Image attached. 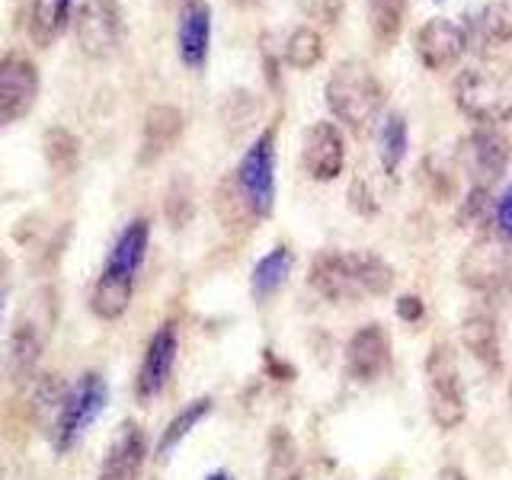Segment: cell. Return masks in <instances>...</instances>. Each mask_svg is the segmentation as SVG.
<instances>
[{
  "mask_svg": "<svg viewBox=\"0 0 512 480\" xmlns=\"http://www.w3.org/2000/svg\"><path fill=\"white\" fill-rule=\"evenodd\" d=\"M308 282H311V288H314L317 295H324L333 304L362 298L356 279H352L346 253H340V250H320L314 256V263H311Z\"/></svg>",
  "mask_w": 512,
  "mask_h": 480,
  "instance_id": "14",
  "label": "cell"
},
{
  "mask_svg": "<svg viewBox=\"0 0 512 480\" xmlns=\"http://www.w3.org/2000/svg\"><path fill=\"white\" fill-rule=\"evenodd\" d=\"M324 96H327V109L333 112V119H340L352 132H365L384 109L381 80L359 58H346L336 64L327 77Z\"/></svg>",
  "mask_w": 512,
  "mask_h": 480,
  "instance_id": "1",
  "label": "cell"
},
{
  "mask_svg": "<svg viewBox=\"0 0 512 480\" xmlns=\"http://www.w3.org/2000/svg\"><path fill=\"white\" fill-rule=\"evenodd\" d=\"M167 218L173 228H183V224L192 218V196L186 183H173L170 196H167Z\"/></svg>",
  "mask_w": 512,
  "mask_h": 480,
  "instance_id": "34",
  "label": "cell"
},
{
  "mask_svg": "<svg viewBox=\"0 0 512 480\" xmlns=\"http://www.w3.org/2000/svg\"><path fill=\"white\" fill-rule=\"evenodd\" d=\"M301 164L308 170L311 180H320V183L336 180L346 164V144H343L340 128L333 122H314L308 132H304Z\"/></svg>",
  "mask_w": 512,
  "mask_h": 480,
  "instance_id": "10",
  "label": "cell"
},
{
  "mask_svg": "<svg viewBox=\"0 0 512 480\" xmlns=\"http://www.w3.org/2000/svg\"><path fill=\"white\" fill-rule=\"evenodd\" d=\"M144 455H148V445H144L141 426L122 423L103 458L100 480H138L144 468Z\"/></svg>",
  "mask_w": 512,
  "mask_h": 480,
  "instance_id": "15",
  "label": "cell"
},
{
  "mask_svg": "<svg viewBox=\"0 0 512 480\" xmlns=\"http://www.w3.org/2000/svg\"><path fill=\"white\" fill-rule=\"evenodd\" d=\"M132 292H135V282L125 279V276H116V272L103 269L100 279L93 285V298H90V308L96 317L103 320H116L128 311V304H132Z\"/></svg>",
  "mask_w": 512,
  "mask_h": 480,
  "instance_id": "22",
  "label": "cell"
},
{
  "mask_svg": "<svg viewBox=\"0 0 512 480\" xmlns=\"http://www.w3.org/2000/svg\"><path fill=\"white\" fill-rule=\"evenodd\" d=\"M461 343L471 356L490 368V372H500L503 365V352H500V330H496V320L484 311H471L461 320Z\"/></svg>",
  "mask_w": 512,
  "mask_h": 480,
  "instance_id": "18",
  "label": "cell"
},
{
  "mask_svg": "<svg viewBox=\"0 0 512 480\" xmlns=\"http://www.w3.org/2000/svg\"><path fill=\"white\" fill-rule=\"evenodd\" d=\"M468 32V45L477 48H500L512 42V0H496L480 10L471 26H464Z\"/></svg>",
  "mask_w": 512,
  "mask_h": 480,
  "instance_id": "19",
  "label": "cell"
},
{
  "mask_svg": "<svg viewBox=\"0 0 512 480\" xmlns=\"http://www.w3.org/2000/svg\"><path fill=\"white\" fill-rule=\"evenodd\" d=\"M410 148V132H407V119L391 112L388 119L381 122L378 128V157H381V167L384 173H397L400 164H404Z\"/></svg>",
  "mask_w": 512,
  "mask_h": 480,
  "instance_id": "28",
  "label": "cell"
},
{
  "mask_svg": "<svg viewBox=\"0 0 512 480\" xmlns=\"http://www.w3.org/2000/svg\"><path fill=\"white\" fill-rule=\"evenodd\" d=\"M461 167L471 176V186L490 189L496 180H503L512 160L509 138L493 125H480L461 141Z\"/></svg>",
  "mask_w": 512,
  "mask_h": 480,
  "instance_id": "5",
  "label": "cell"
},
{
  "mask_svg": "<svg viewBox=\"0 0 512 480\" xmlns=\"http://www.w3.org/2000/svg\"><path fill=\"white\" fill-rule=\"evenodd\" d=\"M263 359H266L269 375L276 378V381H292V378H295V368L288 365V362H279V359H276V352H272V349L263 352Z\"/></svg>",
  "mask_w": 512,
  "mask_h": 480,
  "instance_id": "39",
  "label": "cell"
},
{
  "mask_svg": "<svg viewBox=\"0 0 512 480\" xmlns=\"http://www.w3.org/2000/svg\"><path fill=\"white\" fill-rule=\"evenodd\" d=\"M394 308H397V317L404 320V324H420L423 314H426V304L420 295H400Z\"/></svg>",
  "mask_w": 512,
  "mask_h": 480,
  "instance_id": "38",
  "label": "cell"
},
{
  "mask_svg": "<svg viewBox=\"0 0 512 480\" xmlns=\"http://www.w3.org/2000/svg\"><path fill=\"white\" fill-rule=\"evenodd\" d=\"M426 400L429 416L439 429H458L468 416V397L458 375V365L452 349L436 343L426 356Z\"/></svg>",
  "mask_w": 512,
  "mask_h": 480,
  "instance_id": "3",
  "label": "cell"
},
{
  "mask_svg": "<svg viewBox=\"0 0 512 480\" xmlns=\"http://www.w3.org/2000/svg\"><path fill=\"white\" fill-rule=\"evenodd\" d=\"M455 106L480 125L512 119V64L487 58L455 80Z\"/></svg>",
  "mask_w": 512,
  "mask_h": 480,
  "instance_id": "2",
  "label": "cell"
},
{
  "mask_svg": "<svg viewBox=\"0 0 512 480\" xmlns=\"http://www.w3.org/2000/svg\"><path fill=\"white\" fill-rule=\"evenodd\" d=\"M42 356V340L36 327L29 324H16L13 330V340H10V375L16 381H26L32 372H36V362Z\"/></svg>",
  "mask_w": 512,
  "mask_h": 480,
  "instance_id": "30",
  "label": "cell"
},
{
  "mask_svg": "<svg viewBox=\"0 0 512 480\" xmlns=\"http://www.w3.org/2000/svg\"><path fill=\"white\" fill-rule=\"evenodd\" d=\"M490 208V189H480V186H474L471 189V196L464 199V205H461V212H458V221L461 224H474L480 215H484Z\"/></svg>",
  "mask_w": 512,
  "mask_h": 480,
  "instance_id": "37",
  "label": "cell"
},
{
  "mask_svg": "<svg viewBox=\"0 0 512 480\" xmlns=\"http://www.w3.org/2000/svg\"><path fill=\"white\" fill-rule=\"evenodd\" d=\"M352 279H356L362 295H388L394 285V269L372 250H349L346 253Z\"/></svg>",
  "mask_w": 512,
  "mask_h": 480,
  "instance_id": "23",
  "label": "cell"
},
{
  "mask_svg": "<svg viewBox=\"0 0 512 480\" xmlns=\"http://www.w3.org/2000/svg\"><path fill=\"white\" fill-rule=\"evenodd\" d=\"M106 400H109V384L103 375L90 372L77 381V388L68 394V404H64V413L52 436L58 452H68V448L84 436V429L106 410Z\"/></svg>",
  "mask_w": 512,
  "mask_h": 480,
  "instance_id": "8",
  "label": "cell"
},
{
  "mask_svg": "<svg viewBox=\"0 0 512 480\" xmlns=\"http://www.w3.org/2000/svg\"><path fill=\"white\" fill-rule=\"evenodd\" d=\"M464 48H468V32L455 20H445V16L423 23L420 32H416V58H420L423 68L429 71L452 68L464 55Z\"/></svg>",
  "mask_w": 512,
  "mask_h": 480,
  "instance_id": "13",
  "label": "cell"
},
{
  "mask_svg": "<svg viewBox=\"0 0 512 480\" xmlns=\"http://www.w3.org/2000/svg\"><path fill=\"white\" fill-rule=\"evenodd\" d=\"M42 148H45V160L58 176H68L74 173L77 160H80V141L68 132V128H48L45 138H42Z\"/></svg>",
  "mask_w": 512,
  "mask_h": 480,
  "instance_id": "31",
  "label": "cell"
},
{
  "mask_svg": "<svg viewBox=\"0 0 512 480\" xmlns=\"http://www.w3.org/2000/svg\"><path fill=\"white\" fill-rule=\"evenodd\" d=\"M0 311H4V295H0Z\"/></svg>",
  "mask_w": 512,
  "mask_h": 480,
  "instance_id": "43",
  "label": "cell"
},
{
  "mask_svg": "<svg viewBox=\"0 0 512 480\" xmlns=\"http://www.w3.org/2000/svg\"><path fill=\"white\" fill-rule=\"evenodd\" d=\"M215 212H218V218H221V224L228 231H250L256 221L253 215V208L247 205V199H244V192H240V186H237V180L234 176H228V180H221L218 183V192H215Z\"/></svg>",
  "mask_w": 512,
  "mask_h": 480,
  "instance_id": "27",
  "label": "cell"
},
{
  "mask_svg": "<svg viewBox=\"0 0 512 480\" xmlns=\"http://www.w3.org/2000/svg\"><path fill=\"white\" fill-rule=\"evenodd\" d=\"M391 368V336L381 324H365L352 333V340L346 346V372L362 381L372 384Z\"/></svg>",
  "mask_w": 512,
  "mask_h": 480,
  "instance_id": "11",
  "label": "cell"
},
{
  "mask_svg": "<svg viewBox=\"0 0 512 480\" xmlns=\"http://www.w3.org/2000/svg\"><path fill=\"white\" fill-rule=\"evenodd\" d=\"M439 480H468V477L461 474V468H442Z\"/></svg>",
  "mask_w": 512,
  "mask_h": 480,
  "instance_id": "40",
  "label": "cell"
},
{
  "mask_svg": "<svg viewBox=\"0 0 512 480\" xmlns=\"http://www.w3.org/2000/svg\"><path fill=\"white\" fill-rule=\"evenodd\" d=\"M39 71L23 55H10L0 61V122L23 119L36 106Z\"/></svg>",
  "mask_w": 512,
  "mask_h": 480,
  "instance_id": "9",
  "label": "cell"
},
{
  "mask_svg": "<svg viewBox=\"0 0 512 480\" xmlns=\"http://www.w3.org/2000/svg\"><path fill=\"white\" fill-rule=\"evenodd\" d=\"M234 180L244 192L247 205L253 208V215L260 221L269 218L272 205H276V125H269L244 151L234 170Z\"/></svg>",
  "mask_w": 512,
  "mask_h": 480,
  "instance_id": "4",
  "label": "cell"
},
{
  "mask_svg": "<svg viewBox=\"0 0 512 480\" xmlns=\"http://www.w3.org/2000/svg\"><path fill=\"white\" fill-rule=\"evenodd\" d=\"M176 352H180V336H176V324L167 320V324L151 336L148 349H144V359H141L138 378H135L138 400H154L167 388V381L173 375Z\"/></svg>",
  "mask_w": 512,
  "mask_h": 480,
  "instance_id": "12",
  "label": "cell"
},
{
  "mask_svg": "<svg viewBox=\"0 0 512 480\" xmlns=\"http://www.w3.org/2000/svg\"><path fill=\"white\" fill-rule=\"evenodd\" d=\"M349 205L356 208L359 215H375L378 212V202H375V192L368 186L365 176H356L349 186Z\"/></svg>",
  "mask_w": 512,
  "mask_h": 480,
  "instance_id": "36",
  "label": "cell"
},
{
  "mask_svg": "<svg viewBox=\"0 0 512 480\" xmlns=\"http://www.w3.org/2000/svg\"><path fill=\"white\" fill-rule=\"evenodd\" d=\"M183 135V112L176 106L157 103L144 116L141 132V164H154L157 157H164Z\"/></svg>",
  "mask_w": 512,
  "mask_h": 480,
  "instance_id": "17",
  "label": "cell"
},
{
  "mask_svg": "<svg viewBox=\"0 0 512 480\" xmlns=\"http://www.w3.org/2000/svg\"><path fill=\"white\" fill-rule=\"evenodd\" d=\"M368 29L378 48H391L400 39V29L407 20V0H365Z\"/></svg>",
  "mask_w": 512,
  "mask_h": 480,
  "instance_id": "24",
  "label": "cell"
},
{
  "mask_svg": "<svg viewBox=\"0 0 512 480\" xmlns=\"http://www.w3.org/2000/svg\"><path fill=\"white\" fill-rule=\"evenodd\" d=\"M125 32V16L116 0H84L74 20V36L80 52L90 58H106L119 48Z\"/></svg>",
  "mask_w": 512,
  "mask_h": 480,
  "instance_id": "7",
  "label": "cell"
},
{
  "mask_svg": "<svg viewBox=\"0 0 512 480\" xmlns=\"http://www.w3.org/2000/svg\"><path fill=\"white\" fill-rule=\"evenodd\" d=\"M320 58H324V39H320V32L311 26H298L285 42V61L295 71H308Z\"/></svg>",
  "mask_w": 512,
  "mask_h": 480,
  "instance_id": "32",
  "label": "cell"
},
{
  "mask_svg": "<svg viewBox=\"0 0 512 480\" xmlns=\"http://www.w3.org/2000/svg\"><path fill=\"white\" fill-rule=\"evenodd\" d=\"M68 7L71 0H36L32 4V39L39 45H52L64 20H68Z\"/></svg>",
  "mask_w": 512,
  "mask_h": 480,
  "instance_id": "33",
  "label": "cell"
},
{
  "mask_svg": "<svg viewBox=\"0 0 512 480\" xmlns=\"http://www.w3.org/2000/svg\"><path fill=\"white\" fill-rule=\"evenodd\" d=\"M68 394L71 391L64 388L58 375H42L36 391H32V416H36V423L48 432V436H55L64 404H68Z\"/></svg>",
  "mask_w": 512,
  "mask_h": 480,
  "instance_id": "25",
  "label": "cell"
},
{
  "mask_svg": "<svg viewBox=\"0 0 512 480\" xmlns=\"http://www.w3.org/2000/svg\"><path fill=\"white\" fill-rule=\"evenodd\" d=\"M493 231L500 240L512 244V186L493 205Z\"/></svg>",
  "mask_w": 512,
  "mask_h": 480,
  "instance_id": "35",
  "label": "cell"
},
{
  "mask_svg": "<svg viewBox=\"0 0 512 480\" xmlns=\"http://www.w3.org/2000/svg\"><path fill=\"white\" fill-rule=\"evenodd\" d=\"M461 282L480 295H496L512 282V256L506 240L484 234L461 256Z\"/></svg>",
  "mask_w": 512,
  "mask_h": 480,
  "instance_id": "6",
  "label": "cell"
},
{
  "mask_svg": "<svg viewBox=\"0 0 512 480\" xmlns=\"http://www.w3.org/2000/svg\"><path fill=\"white\" fill-rule=\"evenodd\" d=\"M266 480H301V455H298L295 436L282 426L269 432Z\"/></svg>",
  "mask_w": 512,
  "mask_h": 480,
  "instance_id": "26",
  "label": "cell"
},
{
  "mask_svg": "<svg viewBox=\"0 0 512 480\" xmlns=\"http://www.w3.org/2000/svg\"><path fill=\"white\" fill-rule=\"evenodd\" d=\"M176 42H180V58L186 68L199 71L208 58V42H212V10L205 0H189L183 7Z\"/></svg>",
  "mask_w": 512,
  "mask_h": 480,
  "instance_id": "16",
  "label": "cell"
},
{
  "mask_svg": "<svg viewBox=\"0 0 512 480\" xmlns=\"http://www.w3.org/2000/svg\"><path fill=\"white\" fill-rule=\"evenodd\" d=\"M432 4H439V0H432Z\"/></svg>",
  "mask_w": 512,
  "mask_h": 480,
  "instance_id": "45",
  "label": "cell"
},
{
  "mask_svg": "<svg viewBox=\"0 0 512 480\" xmlns=\"http://www.w3.org/2000/svg\"><path fill=\"white\" fill-rule=\"evenodd\" d=\"M509 400H512V384H509Z\"/></svg>",
  "mask_w": 512,
  "mask_h": 480,
  "instance_id": "44",
  "label": "cell"
},
{
  "mask_svg": "<svg viewBox=\"0 0 512 480\" xmlns=\"http://www.w3.org/2000/svg\"><path fill=\"white\" fill-rule=\"evenodd\" d=\"M231 4H237V7H250V4H256V0H231Z\"/></svg>",
  "mask_w": 512,
  "mask_h": 480,
  "instance_id": "42",
  "label": "cell"
},
{
  "mask_svg": "<svg viewBox=\"0 0 512 480\" xmlns=\"http://www.w3.org/2000/svg\"><path fill=\"white\" fill-rule=\"evenodd\" d=\"M292 266H295V253L288 250L285 244L272 247L260 263L253 266V279H250V288H253V298L256 301H266L279 292V288L288 282L292 276Z\"/></svg>",
  "mask_w": 512,
  "mask_h": 480,
  "instance_id": "21",
  "label": "cell"
},
{
  "mask_svg": "<svg viewBox=\"0 0 512 480\" xmlns=\"http://www.w3.org/2000/svg\"><path fill=\"white\" fill-rule=\"evenodd\" d=\"M212 397H199V400H192V404H186L180 413L173 416V420L167 423V429H164V436H160V442H157V455L160 458H170V452L176 445H180L192 429H196L208 413H212Z\"/></svg>",
  "mask_w": 512,
  "mask_h": 480,
  "instance_id": "29",
  "label": "cell"
},
{
  "mask_svg": "<svg viewBox=\"0 0 512 480\" xmlns=\"http://www.w3.org/2000/svg\"><path fill=\"white\" fill-rule=\"evenodd\" d=\"M148 237H151V228H148V221L138 218L132 221L128 228L119 234L116 240V247L109 250V260L103 269L109 272H116V276H125V279H132L138 276V269L144 263V253H148Z\"/></svg>",
  "mask_w": 512,
  "mask_h": 480,
  "instance_id": "20",
  "label": "cell"
},
{
  "mask_svg": "<svg viewBox=\"0 0 512 480\" xmlns=\"http://www.w3.org/2000/svg\"><path fill=\"white\" fill-rule=\"evenodd\" d=\"M205 480H237V477H231L228 471H215V474H208Z\"/></svg>",
  "mask_w": 512,
  "mask_h": 480,
  "instance_id": "41",
  "label": "cell"
}]
</instances>
